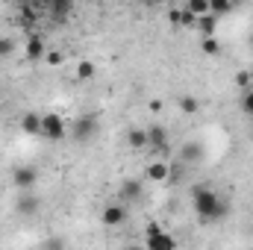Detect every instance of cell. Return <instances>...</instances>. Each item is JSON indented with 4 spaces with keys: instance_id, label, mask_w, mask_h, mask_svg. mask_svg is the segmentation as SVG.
<instances>
[{
    "instance_id": "d4e9b609",
    "label": "cell",
    "mask_w": 253,
    "mask_h": 250,
    "mask_svg": "<svg viewBox=\"0 0 253 250\" xmlns=\"http://www.w3.org/2000/svg\"><path fill=\"white\" fill-rule=\"evenodd\" d=\"M12 50H15V42H12L9 36H0V59H3V56H9Z\"/></svg>"
},
{
    "instance_id": "7a4b0ae2",
    "label": "cell",
    "mask_w": 253,
    "mask_h": 250,
    "mask_svg": "<svg viewBox=\"0 0 253 250\" xmlns=\"http://www.w3.org/2000/svg\"><path fill=\"white\" fill-rule=\"evenodd\" d=\"M144 250H177V239L153 221L144 230Z\"/></svg>"
},
{
    "instance_id": "9c48e42d",
    "label": "cell",
    "mask_w": 253,
    "mask_h": 250,
    "mask_svg": "<svg viewBox=\"0 0 253 250\" xmlns=\"http://www.w3.org/2000/svg\"><path fill=\"white\" fill-rule=\"evenodd\" d=\"M24 53H27V59H42V56H47V44H44V39H42L39 33H30L27 42H24Z\"/></svg>"
},
{
    "instance_id": "7c38bea8",
    "label": "cell",
    "mask_w": 253,
    "mask_h": 250,
    "mask_svg": "<svg viewBox=\"0 0 253 250\" xmlns=\"http://www.w3.org/2000/svg\"><path fill=\"white\" fill-rule=\"evenodd\" d=\"M71 9H74V6H71L68 0H50V3H47V15H50L56 24H62L65 18L71 15Z\"/></svg>"
},
{
    "instance_id": "2e32d148",
    "label": "cell",
    "mask_w": 253,
    "mask_h": 250,
    "mask_svg": "<svg viewBox=\"0 0 253 250\" xmlns=\"http://www.w3.org/2000/svg\"><path fill=\"white\" fill-rule=\"evenodd\" d=\"M177 103H180V112H183V115H197V112H200V100H197L194 94H180Z\"/></svg>"
},
{
    "instance_id": "83f0119b",
    "label": "cell",
    "mask_w": 253,
    "mask_h": 250,
    "mask_svg": "<svg viewBox=\"0 0 253 250\" xmlns=\"http://www.w3.org/2000/svg\"><path fill=\"white\" fill-rule=\"evenodd\" d=\"M47 250H65V245L59 239H53V242H47Z\"/></svg>"
},
{
    "instance_id": "cb8c5ba5",
    "label": "cell",
    "mask_w": 253,
    "mask_h": 250,
    "mask_svg": "<svg viewBox=\"0 0 253 250\" xmlns=\"http://www.w3.org/2000/svg\"><path fill=\"white\" fill-rule=\"evenodd\" d=\"M180 27H197V18L191 15V12L186 9V6L180 9Z\"/></svg>"
},
{
    "instance_id": "f1b7e54d",
    "label": "cell",
    "mask_w": 253,
    "mask_h": 250,
    "mask_svg": "<svg viewBox=\"0 0 253 250\" xmlns=\"http://www.w3.org/2000/svg\"><path fill=\"white\" fill-rule=\"evenodd\" d=\"M168 18H171V24H177V27H180V9H171V15H168Z\"/></svg>"
},
{
    "instance_id": "277c9868",
    "label": "cell",
    "mask_w": 253,
    "mask_h": 250,
    "mask_svg": "<svg viewBox=\"0 0 253 250\" xmlns=\"http://www.w3.org/2000/svg\"><path fill=\"white\" fill-rule=\"evenodd\" d=\"M65 135H68V126H65L62 115H56V112L42 115V138H47V141H65Z\"/></svg>"
},
{
    "instance_id": "52a82bcc",
    "label": "cell",
    "mask_w": 253,
    "mask_h": 250,
    "mask_svg": "<svg viewBox=\"0 0 253 250\" xmlns=\"http://www.w3.org/2000/svg\"><path fill=\"white\" fill-rule=\"evenodd\" d=\"M141 194H144V183L141 180H124L121 183V188H118V203H124V206H129V203H135V200H141Z\"/></svg>"
},
{
    "instance_id": "ac0fdd59",
    "label": "cell",
    "mask_w": 253,
    "mask_h": 250,
    "mask_svg": "<svg viewBox=\"0 0 253 250\" xmlns=\"http://www.w3.org/2000/svg\"><path fill=\"white\" fill-rule=\"evenodd\" d=\"M209 12L221 21V15H230L233 12V3L230 0H209Z\"/></svg>"
},
{
    "instance_id": "f546056e",
    "label": "cell",
    "mask_w": 253,
    "mask_h": 250,
    "mask_svg": "<svg viewBox=\"0 0 253 250\" xmlns=\"http://www.w3.org/2000/svg\"><path fill=\"white\" fill-rule=\"evenodd\" d=\"M126 250H144V245H129Z\"/></svg>"
},
{
    "instance_id": "4fadbf2b",
    "label": "cell",
    "mask_w": 253,
    "mask_h": 250,
    "mask_svg": "<svg viewBox=\"0 0 253 250\" xmlns=\"http://www.w3.org/2000/svg\"><path fill=\"white\" fill-rule=\"evenodd\" d=\"M21 129H24L27 135H42V115H39V112L21 115Z\"/></svg>"
},
{
    "instance_id": "4316f807",
    "label": "cell",
    "mask_w": 253,
    "mask_h": 250,
    "mask_svg": "<svg viewBox=\"0 0 253 250\" xmlns=\"http://www.w3.org/2000/svg\"><path fill=\"white\" fill-rule=\"evenodd\" d=\"M44 59H47L50 65H59V62H62V53H59V50H47V56H44Z\"/></svg>"
},
{
    "instance_id": "484cf974",
    "label": "cell",
    "mask_w": 253,
    "mask_h": 250,
    "mask_svg": "<svg viewBox=\"0 0 253 250\" xmlns=\"http://www.w3.org/2000/svg\"><path fill=\"white\" fill-rule=\"evenodd\" d=\"M236 85H242V88L248 91V85H251V74H248V71H242V74H236Z\"/></svg>"
},
{
    "instance_id": "44dd1931",
    "label": "cell",
    "mask_w": 253,
    "mask_h": 250,
    "mask_svg": "<svg viewBox=\"0 0 253 250\" xmlns=\"http://www.w3.org/2000/svg\"><path fill=\"white\" fill-rule=\"evenodd\" d=\"M21 21H24V24H36V21H39V9H36L33 3H24V6H21Z\"/></svg>"
},
{
    "instance_id": "9a60e30c",
    "label": "cell",
    "mask_w": 253,
    "mask_h": 250,
    "mask_svg": "<svg viewBox=\"0 0 253 250\" xmlns=\"http://www.w3.org/2000/svg\"><path fill=\"white\" fill-rule=\"evenodd\" d=\"M126 147L129 150H144L147 147V129H129L126 132Z\"/></svg>"
},
{
    "instance_id": "e0dca14e",
    "label": "cell",
    "mask_w": 253,
    "mask_h": 250,
    "mask_svg": "<svg viewBox=\"0 0 253 250\" xmlns=\"http://www.w3.org/2000/svg\"><path fill=\"white\" fill-rule=\"evenodd\" d=\"M18 212H21V215H33V212H39V197H33L30 191H24V197L18 200Z\"/></svg>"
},
{
    "instance_id": "30bf717a",
    "label": "cell",
    "mask_w": 253,
    "mask_h": 250,
    "mask_svg": "<svg viewBox=\"0 0 253 250\" xmlns=\"http://www.w3.org/2000/svg\"><path fill=\"white\" fill-rule=\"evenodd\" d=\"M168 171H171V162H162V159H156V162H150L147 165V171H144V177L150 180V183H168Z\"/></svg>"
},
{
    "instance_id": "7402d4cb",
    "label": "cell",
    "mask_w": 253,
    "mask_h": 250,
    "mask_svg": "<svg viewBox=\"0 0 253 250\" xmlns=\"http://www.w3.org/2000/svg\"><path fill=\"white\" fill-rule=\"evenodd\" d=\"M94 71H97V68H94V62H88V59H83V62L77 65V77H80V80H91Z\"/></svg>"
},
{
    "instance_id": "8992f818",
    "label": "cell",
    "mask_w": 253,
    "mask_h": 250,
    "mask_svg": "<svg viewBox=\"0 0 253 250\" xmlns=\"http://www.w3.org/2000/svg\"><path fill=\"white\" fill-rule=\"evenodd\" d=\"M129 206H124V203H109V206H103V212H100V221H103V227H121V224H126V212Z\"/></svg>"
},
{
    "instance_id": "5bb4252c",
    "label": "cell",
    "mask_w": 253,
    "mask_h": 250,
    "mask_svg": "<svg viewBox=\"0 0 253 250\" xmlns=\"http://www.w3.org/2000/svg\"><path fill=\"white\" fill-rule=\"evenodd\" d=\"M218 24H221V21H218L212 12H209V15H203V18H197V30H200V36H203V39H212V36L218 33Z\"/></svg>"
},
{
    "instance_id": "3957f363",
    "label": "cell",
    "mask_w": 253,
    "mask_h": 250,
    "mask_svg": "<svg viewBox=\"0 0 253 250\" xmlns=\"http://www.w3.org/2000/svg\"><path fill=\"white\" fill-rule=\"evenodd\" d=\"M97 115H80V118H74V124H71V138L77 141V144H88L94 135H97Z\"/></svg>"
},
{
    "instance_id": "5b68a950",
    "label": "cell",
    "mask_w": 253,
    "mask_h": 250,
    "mask_svg": "<svg viewBox=\"0 0 253 250\" xmlns=\"http://www.w3.org/2000/svg\"><path fill=\"white\" fill-rule=\"evenodd\" d=\"M39 183V168L36 165H15L12 171V186L21 188V191H33Z\"/></svg>"
},
{
    "instance_id": "603a6c76",
    "label": "cell",
    "mask_w": 253,
    "mask_h": 250,
    "mask_svg": "<svg viewBox=\"0 0 253 250\" xmlns=\"http://www.w3.org/2000/svg\"><path fill=\"white\" fill-rule=\"evenodd\" d=\"M242 112H245L248 118H253V88H248V91L242 94Z\"/></svg>"
},
{
    "instance_id": "d6986e66",
    "label": "cell",
    "mask_w": 253,
    "mask_h": 250,
    "mask_svg": "<svg viewBox=\"0 0 253 250\" xmlns=\"http://www.w3.org/2000/svg\"><path fill=\"white\" fill-rule=\"evenodd\" d=\"M186 9H189L194 18H203V15H209V0H189Z\"/></svg>"
},
{
    "instance_id": "ba28073f",
    "label": "cell",
    "mask_w": 253,
    "mask_h": 250,
    "mask_svg": "<svg viewBox=\"0 0 253 250\" xmlns=\"http://www.w3.org/2000/svg\"><path fill=\"white\" fill-rule=\"evenodd\" d=\"M168 141H171V135H168V129L162 124L147 126V147H153V150H168Z\"/></svg>"
},
{
    "instance_id": "6da1fadb",
    "label": "cell",
    "mask_w": 253,
    "mask_h": 250,
    "mask_svg": "<svg viewBox=\"0 0 253 250\" xmlns=\"http://www.w3.org/2000/svg\"><path fill=\"white\" fill-rule=\"evenodd\" d=\"M191 209L197 212V218L200 221H206V224H215V221H221V218H227V212H230V203L215 191V188L209 186H194L191 188Z\"/></svg>"
},
{
    "instance_id": "8fae6325",
    "label": "cell",
    "mask_w": 253,
    "mask_h": 250,
    "mask_svg": "<svg viewBox=\"0 0 253 250\" xmlns=\"http://www.w3.org/2000/svg\"><path fill=\"white\" fill-rule=\"evenodd\" d=\"M200 156H203V144H200V141H186L183 150H180V162H183V165H194Z\"/></svg>"
},
{
    "instance_id": "ffe728a7",
    "label": "cell",
    "mask_w": 253,
    "mask_h": 250,
    "mask_svg": "<svg viewBox=\"0 0 253 250\" xmlns=\"http://www.w3.org/2000/svg\"><path fill=\"white\" fill-rule=\"evenodd\" d=\"M200 50H203L206 56H218V53H221V42H218V36L203 39V42H200Z\"/></svg>"
}]
</instances>
